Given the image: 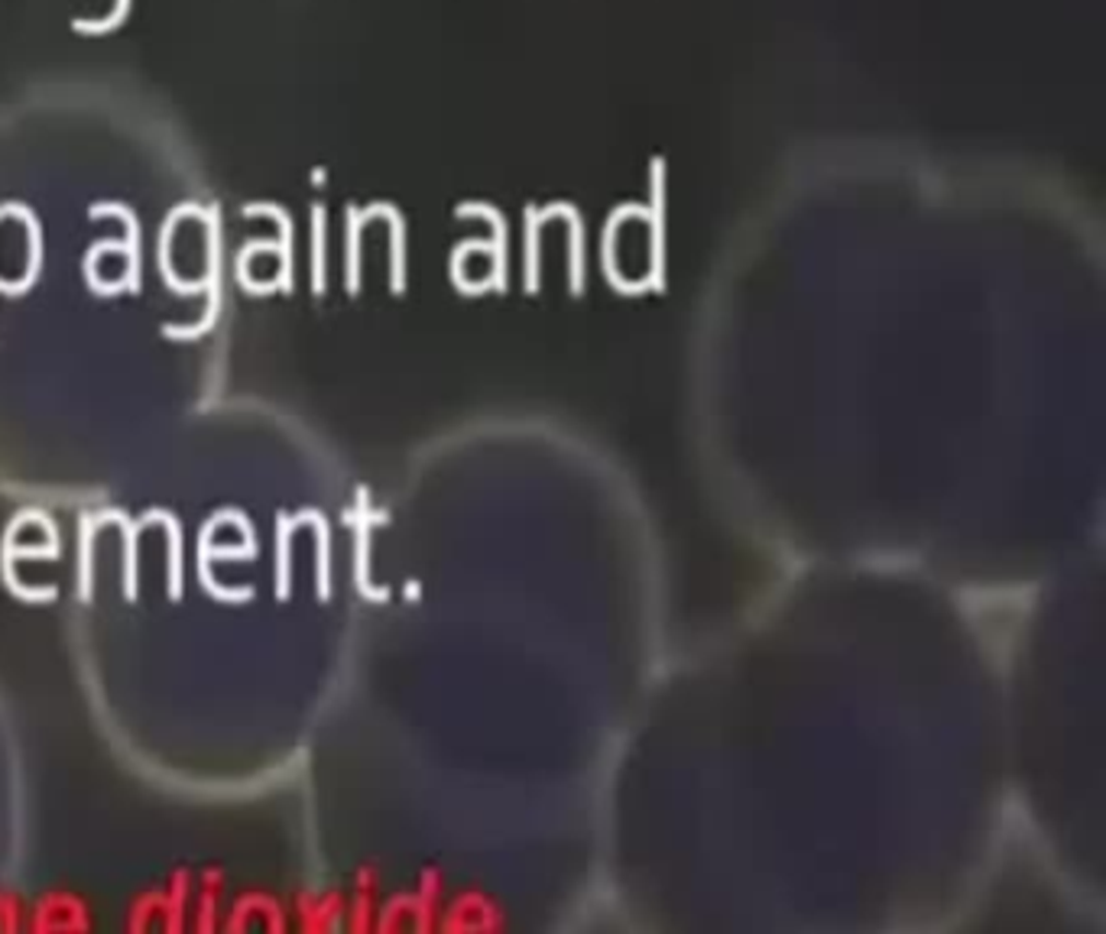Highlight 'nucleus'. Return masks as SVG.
I'll use <instances>...</instances> for the list:
<instances>
[{"mask_svg":"<svg viewBox=\"0 0 1106 934\" xmlns=\"http://www.w3.org/2000/svg\"><path fill=\"white\" fill-rule=\"evenodd\" d=\"M312 224H315V237H312V254L318 257L315 260V292H322L325 285V260H322V247H325V237H322V224H325V211H322V205H315V211H312Z\"/></svg>","mask_w":1106,"mask_h":934,"instance_id":"f03ea898","label":"nucleus"},{"mask_svg":"<svg viewBox=\"0 0 1106 934\" xmlns=\"http://www.w3.org/2000/svg\"><path fill=\"white\" fill-rule=\"evenodd\" d=\"M127 10H130V0H117L107 16H101V20H72V26L79 33H104V30H114L127 16Z\"/></svg>","mask_w":1106,"mask_h":934,"instance_id":"f257e3e1","label":"nucleus"}]
</instances>
